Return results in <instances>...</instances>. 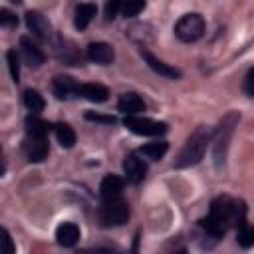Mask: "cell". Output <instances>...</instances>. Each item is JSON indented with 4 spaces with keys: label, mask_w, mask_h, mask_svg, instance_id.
I'll use <instances>...</instances> for the list:
<instances>
[{
    "label": "cell",
    "mask_w": 254,
    "mask_h": 254,
    "mask_svg": "<svg viewBox=\"0 0 254 254\" xmlns=\"http://www.w3.org/2000/svg\"><path fill=\"white\" fill-rule=\"evenodd\" d=\"M54 133H56V139L58 143L64 147V149H71L75 145V131L67 125V123H56L54 125Z\"/></svg>",
    "instance_id": "ffe728a7"
},
{
    "label": "cell",
    "mask_w": 254,
    "mask_h": 254,
    "mask_svg": "<svg viewBox=\"0 0 254 254\" xmlns=\"http://www.w3.org/2000/svg\"><path fill=\"white\" fill-rule=\"evenodd\" d=\"M97 14V6L91 4V2H81L75 6V18H73V24L77 30H85L89 26V22L93 20V16Z\"/></svg>",
    "instance_id": "ac0fdd59"
},
{
    "label": "cell",
    "mask_w": 254,
    "mask_h": 254,
    "mask_svg": "<svg viewBox=\"0 0 254 254\" xmlns=\"http://www.w3.org/2000/svg\"><path fill=\"white\" fill-rule=\"evenodd\" d=\"M167 149H169V143H167V141H153V143L143 145V147L137 151V155H139V157H145V159H149V161H159V159L165 157Z\"/></svg>",
    "instance_id": "d6986e66"
},
{
    "label": "cell",
    "mask_w": 254,
    "mask_h": 254,
    "mask_svg": "<svg viewBox=\"0 0 254 254\" xmlns=\"http://www.w3.org/2000/svg\"><path fill=\"white\" fill-rule=\"evenodd\" d=\"M4 175H6V159H4V153L0 149V177H4Z\"/></svg>",
    "instance_id": "4dcf8cb0"
},
{
    "label": "cell",
    "mask_w": 254,
    "mask_h": 254,
    "mask_svg": "<svg viewBox=\"0 0 254 254\" xmlns=\"http://www.w3.org/2000/svg\"><path fill=\"white\" fill-rule=\"evenodd\" d=\"M24 105H26L32 113H40V111H44L46 101H44V97H42L40 91H36V89H26V91H24Z\"/></svg>",
    "instance_id": "7402d4cb"
},
{
    "label": "cell",
    "mask_w": 254,
    "mask_h": 254,
    "mask_svg": "<svg viewBox=\"0 0 254 254\" xmlns=\"http://www.w3.org/2000/svg\"><path fill=\"white\" fill-rule=\"evenodd\" d=\"M50 125L40 119L38 115H28L26 117V135L28 137H48Z\"/></svg>",
    "instance_id": "44dd1931"
},
{
    "label": "cell",
    "mask_w": 254,
    "mask_h": 254,
    "mask_svg": "<svg viewBox=\"0 0 254 254\" xmlns=\"http://www.w3.org/2000/svg\"><path fill=\"white\" fill-rule=\"evenodd\" d=\"M0 254H14V242L6 228L0 226Z\"/></svg>",
    "instance_id": "4316f807"
},
{
    "label": "cell",
    "mask_w": 254,
    "mask_h": 254,
    "mask_svg": "<svg viewBox=\"0 0 254 254\" xmlns=\"http://www.w3.org/2000/svg\"><path fill=\"white\" fill-rule=\"evenodd\" d=\"M77 95L85 97L91 103H103L109 97V89L105 85H101V83H79Z\"/></svg>",
    "instance_id": "2e32d148"
},
{
    "label": "cell",
    "mask_w": 254,
    "mask_h": 254,
    "mask_svg": "<svg viewBox=\"0 0 254 254\" xmlns=\"http://www.w3.org/2000/svg\"><path fill=\"white\" fill-rule=\"evenodd\" d=\"M24 149H26L28 161H32V163H42L44 159H48V153H50L48 137H28V135H26Z\"/></svg>",
    "instance_id": "ba28073f"
},
{
    "label": "cell",
    "mask_w": 254,
    "mask_h": 254,
    "mask_svg": "<svg viewBox=\"0 0 254 254\" xmlns=\"http://www.w3.org/2000/svg\"><path fill=\"white\" fill-rule=\"evenodd\" d=\"M141 56H143V60L147 62V65H149L155 73H159V75H163V77H169V79H179V77H181V69L171 67L169 64H165V62H161L159 58H155L151 52L141 50Z\"/></svg>",
    "instance_id": "5bb4252c"
},
{
    "label": "cell",
    "mask_w": 254,
    "mask_h": 254,
    "mask_svg": "<svg viewBox=\"0 0 254 254\" xmlns=\"http://www.w3.org/2000/svg\"><path fill=\"white\" fill-rule=\"evenodd\" d=\"M16 26H18V16L8 8H0V28H16Z\"/></svg>",
    "instance_id": "484cf974"
},
{
    "label": "cell",
    "mask_w": 254,
    "mask_h": 254,
    "mask_svg": "<svg viewBox=\"0 0 254 254\" xmlns=\"http://www.w3.org/2000/svg\"><path fill=\"white\" fill-rule=\"evenodd\" d=\"M20 52H22L24 64L30 65V67H40V65L46 62L44 52H42L28 36H22V38H20Z\"/></svg>",
    "instance_id": "30bf717a"
},
{
    "label": "cell",
    "mask_w": 254,
    "mask_h": 254,
    "mask_svg": "<svg viewBox=\"0 0 254 254\" xmlns=\"http://www.w3.org/2000/svg\"><path fill=\"white\" fill-rule=\"evenodd\" d=\"M242 222H246V204L242 200H236L232 196L222 194V196H216L212 200L208 216L200 220V226L204 228V232L208 236H212L216 240L228 228L240 226Z\"/></svg>",
    "instance_id": "6da1fadb"
},
{
    "label": "cell",
    "mask_w": 254,
    "mask_h": 254,
    "mask_svg": "<svg viewBox=\"0 0 254 254\" xmlns=\"http://www.w3.org/2000/svg\"><path fill=\"white\" fill-rule=\"evenodd\" d=\"M52 89H54V95L58 99H69V97L77 95L79 83L73 77H69V75H58V77H54Z\"/></svg>",
    "instance_id": "7c38bea8"
},
{
    "label": "cell",
    "mask_w": 254,
    "mask_h": 254,
    "mask_svg": "<svg viewBox=\"0 0 254 254\" xmlns=\"http://www.w3.org/2000/svg\"><path fill=\"white\" fill-rule=\"evenodd\" d=\"M121 10V2H107L105 4V20H113Z\"/></svg>",
    "instance_id": "f1b7e54d"
},
{
    "label": "cell",
    "mask_w": 254,
    "mask_h": 254,
    "mask_svg": "<svg viewBox=\"0 0 254 254\" xmlns=\"http://www.w3.org/2000/svg\"><path fill=\"white\" fill-rule=\"evenodd\" d=\"M8 58V67H10V75H12V81H20V58H18V52L16 50H8L6 54Z\"/></svg>",
    "instance_id": "d4e9b609"
},
{
    "label": "cell",
    "mask_w": 254,
    "mask_h": 254,
    "mask_svg": "<svg viewBox=\"0 0 254 254\" xmlns=\"http://www.w3.org/2000/svg\"><path fill=\"white\" fill-rule=\"evenodd\" d=\"M202 34H204V18L196 12L181 16L179 22L175 24V36L181 42H187V44L196 42Z\"/></svg>",
    "instance_id": "277c9868"
},
{
    "label": "cell",
    "mask_w": 254,
    "mask_h": 254,
    "mask_svg": "<svg viewBox=\"0 0 254 254\" xmlns=\"http://www.w3.org/2000/svg\"><path fill=\"white\" fill-rule=\"evenodd\" d=\"M175 254H187V252H185V250H179V252H175Z\"/></svg>",
    "instance_id": "1f68e13d"
},
{
    "label": "cell",
    "mask_w": 254,
    "mask_h": 254,
    "mask_svg": "<svg viewBox=\"0 0 254 254\" xmlns=\"http://www.w3.org/2000/svg\"><path fill=\"white\" fill-rule=\"evenodd\" d=\"M97 216H99V222L103 226H121V224H125L129 220L131 210H129L127 200L117 196V198L103 200L99 210H97Z\"/></svg>",
    "instance_id": "3957f363"
},
{
    "label": "cell",
    "mask_w": 254,
    "mask_h": 254,
    "mask_svg": "<svg viewBox=\"0 0 254 254\" xmlns=\"http://www.w3.org/2000/svg\"><path fill=\"white\" fill-rule=\"evenodd\" d=\"M26 24H28L30 32H32L34 36L42 38V40H46V38L52 36V24H50V20H48L42 12L30 10V12L26 14Z\"/></svg>",
    "instance_id": "8fae6325"
},
{
    "label": "cell",
    "mask_w": 254,
    "mask_h": 254,
    "mask_svg": "<svg viewBox=\"0 0 254 254\" xmlns=\"http://www.w3.org/2000/svg\"><path fill=\"white\" fill-rule=\"evenodd\" d=\"M117 109L121 113H125V117H131V115H139L141 111H145V101L133 93V91H127V93H121L119 99H117Z\"/></svg>",
    "instance_id": "4fadbf2b"
},
{
    "label": "cell",
    "mask_w": 254,
    "mask_h": 254,
    "mask_svg": "<svg viewBox=\"0 0 254 254\" xmlns=\"http://www.w3.org/2000/svg\"><path fill=\"white\" fill-rule=\"evenodd\" d=\"M236 119H238V115H236V113H230V115L220 123L218 131L212 133V135H216V139H214V161H216V165H220V163L224 161V153H226L228 137H230V133H232V129H234Z\"/></svg>",
    "instance_id": "8992f818"
},
{
    "label": "cell",
    "mask_w": 254,
    "mask_h": 254,
    "mask_svg": "<svg viewBox=\"0 0 254 254\" xmlns=\"http://www.w3.org/2000/svg\"><path fill=\"white\" fill-rule=\"evenodd\" d=\"M143 10H145V2L143 0H127V2L121 4V10L119 12L125 18H133V16H137Z\"/></svg>",
    "instance_id": "cb8c5ba5"
},
{
    "label": "cell",
    "mask_w": 254,
    "mask_h": 254,
    "mask_svg": "<svg viewBox=\"0 0 254 254\" xmlns=\"http://www.w3.org/2000/svg\"><path fill=\"white\" fill-rule=\"evenodd\" d=\"M123 185H125V181H123L121 177H117V175H107V177L101 181V185H99V194H101V198L107 200V198H117V196H121Z\"/></svg>",
    "instance_id": "e0dca14e"
},
{
    "label": "cell",
    "mask_w": 254,
    "mask_h": 254,
    "mask_svg": "<svg viewBox=\"0 0 254 254\" xmlns=\"http://www.w3.org/2000/svg\"><path fill=\"white\" fill-rule=\"evenodd\" d=\"M252 77H254V69L250 67L248 73H246V77H244V89H246V95H248V97L254 95V91H252Z\"/></svg>",
    "instance_id": "f546056e"
},
{
    "label": "cell",
    "mask_w": 254,
    "mask_h": 254,
    "mask_svg": "<svg viewBox=\"0 0 254 254\" xmlns=\"http://www.w3.org/2000/svg\"><path fill=\"white\" fill-rule=\"evenodd\" d=\"M87 60L99 65H109L115 60V50L107 42H91L87 46Z\"/></svg>",
    "instance_id": "9c48e42d"
},
{
    "label": "cell",
    "mask_w": 254,
    "mask_h": 254,
    "mask_svg": "<svg viewBox=\"0 0 254 254\" xmlns=\"http://www.w3.org/2000/svg\"><path fill=\"white\" fill-rule=\"evenodd\" d=\"M56 240L60 246H75L79 240V226L75 222H62L56 230Z\"/></svg>",
    "instance_id": "9a60e30c"
},
{
    "label": "cell",
    "mask_w": 254,
    "mask_h": 254,
    "mask_svg": "<svg viewBox=\"0 0 254 254\" xmlns=\"http://www.w3.org/2000/svg\"><path fill=\"white\" fill-rule=\"evenodd\" d=\"M123 125L135 133V135H143V137H159V135H165L167 133V123L163 121H155V119H149V117H139V115H131V117H125L123 119Z\"/></svg>",
    "instance_id": "5b68a950"
},
{
    "label": "cell",
    "mask_w": 254,
    "mask_h": 254,
    "mask_svg": "<svg viewBox=\"0 0 254 254\" xmlns=\"http://www.w3.org/2000/svg\"><path fill=\"white\" fill-rule=\"evenodd\" d=\"M212 133L214 131L210 127H206V125L196 127L190 133V137L187 139L185 147L181 149V153H179V157L175 161V167L177 169H185V167H192V165L200 163L202 157H204V151H206V147H208V143L212 139Z\"/></svg>",
    "instance_id": "7a4b0ae2"
},
{
    "label": "cell",
    "mask_w": 254,
    "mask_h": 254,
    "mask_svg": "<svg viewBox=\"0 0 254 254\" xmlns=\"http://www.w3.org/2000/svg\"><path fill=\"white\" fill-rule=\"evenodd\" d=\"M236 240H238V244H240L242 248H250V246L254 244V230H252V226H250L248 222H242V224L238 226Z\"/></svg>",
    "instance_id": "603a6c76"
},
{
    "label": "cell",
    "mask_w": 254,
    "mask_h": 254,
    "mask_svg": "<svg viewBox=\"0 0 254 254\" xmlns=\"http://www.w3.org/2000/svg\"><path fill=\"white\" fill-rule=\"evenodd\" d=\"M85 119L87 121H99V123H115V117L113 115H99V113H93V111H87L85 113Z\"/></svg>",
    "instance_id": "83f0119b"
},
{
    "label": "cell",
    "mask_w": 254,
    "mask_h": 254,
    "mask_svg": "<svg viewBox=\"0 0 254 254\" xmlns=\"http://www.w3.org/2000/svg\"><path fill=\"white\" fill-rule=\"evenodd\" d=\"M123 175H125L127 183L139 185L145 179V175H147V163L137 153H129L123 159Z\"/></svg>",
    "instance_id": "52a82bcc"
}]
</instances>
